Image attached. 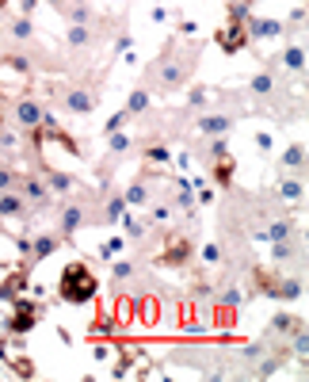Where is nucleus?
I'll return each mask as SVG.
<instances>
[{
	"instance_id": "obj_7",
	"label": "nucleus",
	"mask_w": 309,
	"mask_h": 382,
	"mask_svg": "<svg viewBox=\"0 0 309 382\" xmlns=\"http://www.w3.org/2000/svg\"><path fill=\"white\" fill-rule=\"evenodd\" d=\"M199 130H203V134H226L229 119L226 115H203V119H199Z\"/></svg>"
},
{
	"instance_id": "obj_15",
	"label": "nucleus",
	"mask_w": 309,
	"mask_h": 382,
	"mask_svg": "<svg viewBox=\"0 0 309 382\" xmlns=\"http://www.w3.org/2000/svg\"><path fill=\"white\" fill-rule=\"evenodd\" d=\"M271 88H275V81H271V73H260V77H256V81H252V92H260V96H268Z\"/></svg>"
},
{
	"instance_id": "obj_5",
	"label": "nucleus",
	"mask_w": 309,
	"mask_h": 382,
	"mask_svg": "<svg viewBox=\"0 0 309 382\" xmlns=\"http://www.w3.org/2000/svg\"><path fill=\"white\" fill-rule=\"evenodd\" d=\"M66 103H69V111H73V115H88V111H92V96L84 88H69L66 92Z\"/></svg>"
},
{
	"instance_id": "obj_25",
	"label": "nucleus",
	"mask_w": 309,
	"mask_h": 382,
	"mask_svg": "<svg viewBox=\"0 0 309 382\" xmlns=\"http://www.w3.org/2000/svg\"><path fill=\"white\" fill-rule=\"evenodd\" d=\"M4 188H12V172H4V168H0V191Z\"/></svg>"
},
{
	"instance_id": "obj_6",
	"label": "nucleus",
	"mask_w": 309,
	"mask_h": 382,
	"mask_svg": "<svg viewBox=\"0 0 309 382\" xmlns=\"http://www.w3.org/2000/svg\"><path fill=\"white\" fill-rule=\"evenodd\" d=\"M19 123H23L27 130H34V126L42 123V108L34 100H19Z\"/></svg>"
},
{
	"instance_id": "obj_22",
	"label": "nucleus",
	"mask_w": 309,
	"mask_h": 382,
	"mask_svg": "<svg viewBox=\"0 0 309 382\" xmlns=\"http://www.w3.org/2000/svg\"><path fill=\"white\" fill-rule=\"evenodd\" d=\"M283 195H286V199H301V183L286 180V183H283Z\"/></svg>"
},
{
	"instance_id": "obj_13",
	"label": "nucleus",
	"mask_w": 309,
	"mask_h": 382,
	"mask_svg": "<svg viewBox=\"0 0 309 382\" xmlns=\"http://www.w3.org/2000/svg\"><path fill=\"white\" fill-rule=\"evenodd\" d=\"M146 108H149V96H146V88H138L130 96V108H126V111H130V115H138V111H146Z\"/></svg>"
},
{
	"instance_id": "obj_2",
	"label": "nucleus",
	"mask_w": 309,
	"mask_h": 382,
	"mask_svg": "<svg viewBox=\"0 0 309 382\" xmlns=\"http://www.w3.org/2000/svg\"><path fill=\"white\" fill-rule=\"evenodd\" d=\"M244 42H248V31H244V19H229V23L218 31V46H221L226 54H237V50L244 46Z\"/></svg>"
},
{
	"instance_id": "obj_11",
	"label": "nucleus",
	"mask_w": 309,
	"mask_h": 382,
	"mask_svg": "<svg viewBox=\"0 0 309 382\" xmlns=\"http://www.w3.org/2000/svg\"><path fill=\"white\" fill-rule=\"evenodd\" d=\"M54 249H57V237H39L34 241V260H46Z\"/></svg>"
},
{
	"instance_id": "obj_24",
	"label": "nucleus",
	"mask_w": 309,
	"mask_h": 382,
	"mask_svg": "<svg viewBox=\"0 0 309 382\" xmlns=\"http://www.w3.org/2000/svg\"><path fill=\"white\" fill-rule=\"evenodd\" d=\"M119 249H122V241L114 237V241H107V245H103V257H111V252H119Z\"/></svg>"
},
{
	"instance_id": "obj_3",
	"label": "nucleus",
	"mask_w": 309,
	"mask_h": 382,
	"mask_svg": "<svg viewBox=\"0 0 309 382\" xmlns=\"http://www.w3.org/2000/svg\"><path fill=\"white\" fill-rule=\"evenodd\" d=\"M244 31H248V39H275V34H283V23H275V19H248V23H244Z\"/></svg>"
},
{
	"instance_id": "obj_16",
	"label": "nucleus",
	"mask_w": 309,
	"mask_h": 382,
	"mask_svg": "<svg viewBox=\"0 0 309 382\" xmlns=\"http://www.w3.org/2000/svg\"><path fill=\"white\" fill-rule=\"evenodd\" d=\"M286 237H290V225H286V222H275L268 230V241H286Z\"/></svg>"
},
{
	"instance_id": "obj_27",
	"label": "nucleus",
	"mask_w": 309,
	"mask_h": 382,
	"mask_svg": "<svg viewBox=\"0 0 309 382\" xmlns=\"http://www.w3.org/2000/svg\"><path fill=\"white\" fill-rule=\"evenodd\" d=\"M54 4H57V8H61V4H73V0H54Z\"/></svg>"
},
{
	"instance_id": "obj_8",
	"label": "nucleus",
	"mask_w": 309,
	"mask_h": 382,
	"mask_svg": "<svg viewBox=\"0 0 309 382\" xmlns=\"http://www.w3.org/2000/svg\"><path fill=\"white\" fill-rule=\"evenodd\" d=\"M188 252H191V245L188 241H183V237H179V241H172V249L168 252H164V264H183V260H188Z\"/></svg>"
},
{
	"instance_id": "obj_20",
	"label": "nucleus",
	"mask_w": 309,
	"mask_h": 382,
	"mask_svg": "<svg viewBox=\"0 0 309 382\" xmlns=\"http://www.w3.org/2000/svg\"><path fill=\"white\" fill-rule=\"evenodd\" d=\"M126 199H130L134 207H138V203H146V188H141V183H134V188L126 191Z\"/></svg>"
},
{
	"instance_id": "obj_10",
	"label": "nucleus",
	"mask_w": 309,
	"mask_h": 382,
	"mask_svg": "<svg viewBox=\"0 0 309 382\" xmlns=\"http://www.w3.org/2000/svg\"><path fill=\"white\" fill-rule=\"evenodd\" d=\"M81 218H84L81 207H66V214H61V233H73L77 225H81Z\"/></svg>"
},
{
	"instance_id": "obj_23",
	"label": "nucleus",
	"mask_w": 309,
	"mask_h": 382,
	"mask_svg": "<svg viewBox=\"0 0 309 382\" xmlns=\"http://www.w3.org/2000/svg\"><path fill=\"white\" fill-rule=\"evenodd\" d=\"M111 272H114V275H119V279H126V275H130V272H134V268H130V264H114V268H111Z\"/></svg>"
},
{
	"instance_id": "obj_12",
	"label": "nucleus",
	"mask_w": 309,
	"mask_h": 382,
	"mask_svg": "<svg viewBox=\"0 0 309 382\" xmlns=\"http://www.w3.org/2000/svg\"><path fill=\"white\" fill-rule=\"evenodd\" d=\"M283 61L290 69H301V66H306V50H301V46H290V50L283 54Z\"/></svg>"
},
{
	"instance_id": "obj_21",
	"label": "nucleus",
	"mask_w": 309,
	"mask_h": 382,
	"mask_svg": "<svg viewBox=\"0 0 309 382\" xmlns=\"http://www.w3.org/2000/svg\"><path fill=\"white\" fill-rule=\"evenodd\" d=\"M126 145H130V138L114 130V134H111V150H114V153H122V150H126Z\"/></svg>"
},
{
	"instance_id": "obj_14",
	"label": "nucleus",
	"mask_w": 309,
	"mask_h": 382,
	"mask_svg": "<svg viewBox=\"0 0 309 382\" xmlns=\"http://www.w3.org/2000/svg\"><path fill=\"white\" fill-rule=\"evenodd\" d=\"M283 161H286V168H301V161H306V150H301V145H290Z\"/></svg>"
},
{
	"instance_id": "obj_26",
	"label": "nucleus",
	"mask_w": 309,
	"mask_h": 382,
	"mask_svg": "<svg viewBox=\"0 0 309 382\" xmlns=\"http://www.w3.org/2000/svg\"><path fill=\"white\" fill-rule=\"evenodd\" d=\"M23 12L31 16V12H34V0H23Z\"/></svg>"
},
{
	"instance_id": "obj_9",
	"label": "nucleus",
	"mask_w": 309,
	"mask_h": 382,
	"mask_svg": "<svg viewBox=\"0 0 309 382\" xmlns=\"http://www.w3.org/2000/svg\"><path fill=\"white\" fill-rule=\"evenodd\" d=\"M23 210V199L19 195H0V218H12Z\"/></svg>"
},
{
	"instance_id": "obj_4",
	"label": "nucleus",
	"mask_w": 309,
	"mask_h": 382,
	"mask_svg": "<svg viewBox=\"0 0 309 382\" xmlns=\"http://www.w3.org/2000/svg\"><path fill=\"white\" fill-rule=\"evenodd\" d=\"M34 321H39V306H31V302H19V310H16V317H12L8 329H12V332H27V329H34Z\"/></svg>"
},
{
	"instance_id": "obj_28",
	"label": "nucleus",
	"mask_w": 309,
	"mask_h": 382,
	"mask_svg": "<svg viewBox=\"0 0 309 382\" xmlns=\"http://www.w3.org/2000/svg\"><path fill=\"white\" fill-rule=\"evenodd\" d=\"M0 126H4V119H0Z\"/></svg>"
},
{
	"instance_id": "obj_1",
	"label": "nucleus",
	"mask_w": 309,
	"mask_h": 382,
	"mask_svg": "<svg viewBox=\"0 0 309 382\" xmlns=\"http://www.w3.org/2000/svg\"><path fill=\"white\" fill-rule=\"evenodd\" d=\"M57 294H61L66 302H73V306H81V302L96 299V275H92L81 260H73V264H66V272H61Z\"/></svg>"
},
{
	"instance_id": "obj_18",
	"label": "nucleus",
	"mask_w": 309,
	"mask_h": 382,
	"mask_svg": "<svg viewBox=\"0 0 309 382\" xmlns=\"http://www.w3.org/2000/svg\"><path fill=\"white\" fill-rule=\"evenodd\" d=\"M130 119V111H119V115H111L107 119V134H114V130H122V123Z\"/></svg>"
},
{
	"instance_id": "obj_19",
	"label": "nucleus",
	"mask_w": 309,
	"mask_h": 382,
	"mask_svg": "<svg viewBox=\"0 0 309 382\" xmlns=\"http://www.w3.org/2000/svg\"><path fill=\"white\" fill-rule=\"evenodd\" d=\"M50 183H54L57 191H69V188H73V180H69L66 172H50Z\"/></svg>"
},
{
	"instance_id": "obj_17",
	"label": "nucleus",
	"mask_w": 309,
	"mask_h": 382,
	"mask_svg": "<svg viewBox=\"0 0 309 382\" xmlns=\"http://www.w3.org/2000/svg\"><path fill=\"white\" fill-rule=\"evenodd\" d=\"M12 34H16V39H31V34H34V27H31V19H16V27H12Z\"/></svg>"
}]
</instances>
